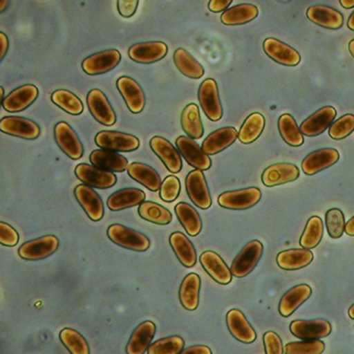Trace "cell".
<instances>
[{
	"label": "cell",
	"instance_id": "obj_1",
	"mask_svg": "<svg viewBox=\"0 0 354 354\" xmlns=\"http://www.w3.org/2000/svg\"><path fill=\"white\" fill-rule=\"evenodd\" d=\"M107 236L113 243L133 252H146L151 246L150 239L146 235L119 223L109 227Z\"/></svg>",
	"mask_w": 354,
	"mask_h": 354
},
{
	"label": "cell",
	"instance_id": "obj_2",
	"mask_svg": "<svg viewBox=\"0 0 354 354\" xmlns=\"http://www.w3.org/2000/svg\"><path fill=\"white\" fill-rule=\"evenodd\" d=\"M198 101L203 111L210 121L217 122L223 118V109L219 97L218 86L213 78H207L198 88Z\"/></svg>",
	"mask_w": 354,
	"mask_h": 354
},
{
	"label": "cell",
	"instance_id": "obj_3",
	"mask_svg": "<svg viewBox=\"0 0 354 354\" xmlns=\"http://www.w3.org/2000/svg\"><path fill=\"white\" fill-rule=\"evenodd\" d=\"M263 254V244L258 240L248 242L232 263L231 271L233 277L242 279L248 277L258 265Z\"/></svg>",
	"mask_w": 354,
	"mask_h": 354
},
{
	"label": "cell",
	"instance_id": "obj_4",
	"mask_svg": "<svg viewBox=\"0 0 354 354\" xmlns=\"http://www.w3.org/2000/svg\"><path fill=\"white\" fill-rule=\"evenodd\" d=\"M97 146L111 152H132L140 148V140L132 134L119 131H101L95 138Z\"/></svg>",
	"mask_w": 354,
	"mask_h": 354
},
{
	"label": "cell",
	"instance_id": "obj_5",
	"mask_svg": "<svg viewBox=\"0 0 354 354\" xmlns=\"http://www.w3.org/2000/svg\"><path fill=\"white\" fill-rule=\"evenodd\" d=\"M261 198L262 192L259 188H244L223 192L218 196V204L219 206L229 210H248L256 206L260 202Z\"/></svg>",
	"mask_w": 354,
	"mask_h": 354
},
{
	"label": "cell",
	"instance_id": "obj_6",
	"mask_svg": "<svg viewBox=\"0 0 354 354\" xmlns=\"http://www.w3.org/2000/svg\"><path fill=\"white\" fill-rule=\"evenodd\" d=\"M59 245V239L55 236H43L22 244L18 250V254L24 260L40 261L55 254Z\"/></svg>",
	"mask_w": 354,
	"mask_h": 354
},
{
	"label": "cell",
	"instance_id": "obj_7",
	"mask_svg": "<svg viewBox=\"0 0 354 354\" xmlns=\"http://www.w3.org/2000/svg\"><path fill=\"white\" fill-rule=\"evenodd\" d=\"M75 175L84 185L98 189H109L113 187L118 181L115 174L86 163L76 167Z\"/></svg>",
	"mask_w": 354,
	"mask_h": 354
},
{
	"label": "cell",
	"instance_id": "obj_8",
	"mask_svg": "<svg viewBox=\"0 0 354 354\" xmlns=\"http://www.w3.org/2000/svg\"><path fill=\"white\" fill-rule=\"evenodd\" d=\"M186 192L192 202L203 210L209 209L212 205L210 192L204 173L198 169L190 171L186 177Z\"/></svg>",
	"mask_w": 354,
	"mask_h": 354
},
{
	"label": "cell",
	"instance_id": "obj_9",
	"mask_svg": "<svg viewBox=\"0 0 354 354\" xmlns=\"http://www.w3.org/2000/svg\"><path fill=\"white\" fill-rule=\"evenodd\" d=\"M121 59L122 55L119 50L109 49L86 57L82 62V67L84 73L88 75H100L115 69Z\"/></svg>",
	"mask_w": 354,
	"mask_h": 354
},
{
	"label": "cell",
	"instance_id": "obj_10",
	"mask_svg": "<svg viewBox=\"0 0 354 354\" xmlns=\"http://www.w3.org/2000/svg\"><path fill=\"white\" fill-rule=\"evenodd\" d=\"M55 138L61 150L73 160L84 156V146L71 126L66 122H59L55 127Z\"/></svg>",
	"mask_w": 354,
	"mask_h": 354
},
{
	"label": "cell",
	"instance_id": "obj_11",
	"mask_svg": "<svg viewBox=\"0 0 354 354\" xmlns=\"http://www.w3.org/2000/svg\"><path fill=\"white\" fill-rule=\"evenodd\" d=\"M86 104L97 122L109 127L115 125L117 115L102 91L98 88L90 91L86 97Z\"/></svg>",
	"mask_w": 354,
	"mask_h": 354
},
{
	"label": "cell",
	"instance_id": "obj_12",
	"mask_svg": "<svg viewBox=\"0 0 354 354\" xmlns=\"http://www.w3.org/2000/svg\"><path fill=\"white\" fill-rule=\"evenodd\" d=\"M0 130L3 133L24 140H37L40 136V126L32 120L22 117H5L0 121Z\"/></svg>",
	"mask_w": 354,
	"mask_h": 354
},
{
	"label": "cell",
	"instance_id": "obj_13",
	"mask_svg": "<svg viewBox=\"0 0 354 354\" xmlns=\"http://www.w3.org/2000/svg\"><path fill=\"white\" fill-rule=\"evenodd\" d=\"M290 331L298 339L314 341L328 337L331 333V325L324 319L295 320L290 324Z\"/></svg>",
	"mask_w": 354,
	"mask_h": 354
},
{
	"label": "cell",
	"instance_id": "obj_14",
	"mask_svg": "<svg viewBox=\"0 0 354 354\" xmlns=\"http://www.w3.org/2000/svg\"><path fill=\"white\" fill-rule=\"evenodd\" d=\"M176 146L179 150L180 154L185 159L188 165H192L198 171H207L210 169V157L205 154L202 148L192 138L187 136H179L176 140Z\"/></svg>",
	"mask_w": 354,
	"mask_h": 354
},
{
	"label": "cell",
	"instance_id": "obj_15",
	"mask_svg": "<svg viewBox=\"0 0 354 354\" xmlns=\"http://www.w3.org/2000/svg\"><path fill=\"white\" fill-rule=\"evenodd\" d=\"M117 88L132 113H140L146 105V97L140 84L129 76L117 80Z\"/></svg>",
	"mask_w": 354,
	"mask_h": 354
},
{
	"label": "cell",
	"instance_id": "obj_16",
	"mask_svg": "<svg viewBox=\"0 0 354 354\" xmlns=\"http://www.w3.org/2000/svg\"><path fill=\"white\" fill-rule=\"evenodd\" d=\"M74 194L91 221H100L103 218L104 206H103L102 200L92 187L80 184V185L76 186Z\"/></svg>",
	"mask_w": 354,
	"mask_h": 354
},
{
	"label": "cell",
	"instance_id": "obj_17",
	"mask_svg": "<svg viewBox=\"0 0 354 354\" xmlns=\"http://www.w3.org/2000/svg\"><path fill=\"white\" fill-rule=\"evenodd\" d=\"M169 47L163 42H145L134 44L128 50V55L132 61L144 65L157 63L165 59Z\"/></svg>",
	"mask_w": 354,
	"mask_h": 354
},
{
	"label": "cell",
	"instance_id": "obj_18",
	"mask_svg": "<svg viewBox=\"0 0 354 354\" xmlns=\"http://www.w3.org/2000/svg\"><path fill=\"white\" fill-rule=\"evenodd\" d=\"M39 96V90L34 84H26L12 91L1 102L8 113H20L30 106Z\"/></svg>",
	"mask_w": 354,
	"mask_h": 354
},
{
	"label": "cell",
	"instance_id": "obj_19",
	"mask_svg": "<svg viewBox=\"0 0 354 354\" xmlns=\"http://www.w3.org/2000/svg\"><path fill=\"white\" fill-rule=\"evenodd\" d=\"M263 46L265 53L275 63L287 67H295L301 61L297 50L277 39L267 38Z\"/></svg>",
	"mask_w": 354,
	"mask_h": 354
},
{
	"label": "cell",
	"instance_id": "obj_20",
	"mask_svg": "<svg viewBox=\"0 0 354 354\" xmlns=\"http://www.w3.org/2000/svg\"><path fill=\"white\" fill-rule=\"evenodd\" d=\"M339 154L335 149L325 148L308 154L302 161V171L306 175L313 176L328 167L339 161Z\"/></svg>",
	"mask_w": 354,
	"mask_h": 354
},
{
	"label": "cell",
	"instance_id": "obj_21",
	"mask_svg": "<svg viewBox=\"0 0 354 354\" xmlns=\"http://www.w3.org/2000/svg\"><path fill=\"white\" fill-rule=\"evenodd\" d=\"M335 117H337V111L335 107H322L302 122L299 127L300 131L308 138L320 136L335 121Z\"/></svg>",
	"mask_w": 354,
	"mask_h": 354
},
{
	"label": "cell",
	"instance_id": "obj_22",
	"mask_svg": "<svg viewBox=\"0 0 354 354\" xmlns=\"http://www.w3.org/2000/svg\"><path fill=\"white\" fill-rule=\"evenodd\" d=\"M150 147L171 173L178 174L181 171V154L167 138L154 136L150 140Z\"/></svg>",
	"mask_w": 354,
	"mask_h": 354
},
{
	"label": "cell",
	"instance_id": "obj_23",
	"mask_svg": "<svg viewBox=\"0 0 354 354\" xmlns=\"http://www.w3.org/2000/svg\"><path fill=\"white\" fill-rule=\"evenodd\" d=\"M299 177V169L292 163H275L267 167L262 174V182L266 187L283 185L295 181Z\"/></svg>",
	"mask_w": 354,
	"mask_h": 354
},
{
	"label": "cell",
	"instance_id": "obj_24",
	"mask_svg": "<svg viewBox=\"0 0 354 354\" xmlns=\"http://www.w3.org/2000/svg\"><path fill=\"white\" fill-rule=\"evenodd\" d=\"M200 262L203 268L216 283L221 285H227L231 283L233 277L231 269L227 266L225 261L218 254L212 250H207L201 254Z\"/></svg>",
	"mask_w": 354,
	"mask_h": 354
},
{
	"label": "cell",
	"instance_id": "obj_25",
	"mask_svg": "<svg viewBox=\"0 0 354 354\" xmlns=\"http://www.w3.org/2000/svg\"><path fill=\"white\" fill-rule=\"evenodd\" d=\"M227 325L231 335L238 341L244 344L254 343L257 333L241 310H230L227 314Z\"/></svg>",
	"mask_w": 354,
	"mask_h": 354
},
{
	"label": "cell",
	"instance_id": "obj_26",
	"mask_svg": "<svg viewBox=\"0 0 354 354\" xmlns=\"http://www.w3.org/2000/svg\"><path fill=\"white\" fill-rule=\"evenodd\" d=\"M238 132L234 127H223L207 136L202 145L205 154L216 155L234 144L237 140Z\"/></svg>",
	"mask_w": 354,
	"mask_h": 354
},
{
	"label": "cell",
	"instance_id": "obj_27",
	"mask_svg": "<svg viewBox=\"0 0 354 354\" xmlns=\"http://www.w3.org/2000/svg\"><path fill=\"white\" fill-rule=\"evenodd\" d=\"M156 333V325L152 321L140 323L130 337L126 352L127 354H145L150 347L151 342Z\"/></svg>",
	"mask_w": 354,
	"mask_h": 354
},
{
	"label": "cell",
	"instance_id": "obj_28",
	"mask_svg": "<svg viewBox=\"0 0 354 354\" xmlns=\"http://www.w3.org/2000/svg\"><path fill=\"white\" fill-rule=\"evenodd\" d=\"M306 16L313 24L328 30H339L344 24L343 15L327 6H313L308 8Z\"/></svg>",
	"mask_w": 354,
	"mask_h": 354
},
{
	"label": "cell",
	"instance_id": "obj_29",
	"mask_svg": "<svg viewBox=\"0 0 354 354\" xmlns=\"http://www.w3.org/2000/svg\"><path fill=\"white\" fill-rule=\"evenodd\" d=\"M90 161L94 167L111 173H122L129 167L127 159L123 155L103 149L93 151L90 155Z\"/></svg>",
	"mask_w": 354,
	"mask_h": 354
},
{
	"label": "cell",
	"instance_id": "obj_30",
	"mask_svg": "<svg viewBox=\"0 0 354 354\" xmlns=\"http://www.w3.org/2000/svg\"><path fill=\"white\" fill-rule=\"evenodd\" d=\"M312 293V288L306 283L292 288L281 297V301H279V314L283 317L291 316L304 302L310 297Z\"/></svg>",
	"mask_w": 354,
	"mask_h": 354
},
{
	"label": "cell",
	"instance_id": "obj_31",
	"mask_svg": "<svg viewBox=\"0 0 354 354\" xmlns=\"http://www.w3.org/2000/svg\"><path fill=\"white\" fill-rule=\"evenodd\" d=\"M146 194L138 188H124L109 196L107 207L111 211H122L142 204Z\"/></svg>",
	"mask_w": 354,
	"mask_h": 354
},
{
	"label": "cell",
	"instance_id": "obj_32",
	"mask_svg": "<svg viewBox=\"0 0 354 354\" xmlns=\"http://www.w3.org/2000/svg\"><path fill=\"white\" fill-rule=\"evenodd\" d=\"M201 279L196 273H189L184 277L179 290L182 306L187 310L198 308L200 302Z\"/></svg>",
	"mask_w": 354,
	"mask_h": 354
},
{
	"label": "cell",
	"instance_id": "obj_33",
	"mask_svg": "<svg viewBox=\"0 0 354 354\" xmlns=\"http://www.w3.org/2000/svg\"><path fill=\"white\" fill-rule=\"evenodd\" d=\"M169 243L178 260L183 266L192 268L196 263V252L194 244L181 232H175L169 236Z\"/></svg>",
	"mask_w": 354,
	"mask_h": 354
},
{
	"label": "cell",
	"instance_id": "obj_34",
	"mask_svg": "<svg viewBox=\"0 0 354 354\" xmlns=\"http://www.w3.org/2000/svg\"><path fill=\"white\" fill-rule=\"evenodd\" d=\"M128 175L138 183L148 188L151 192H158L161 188V179L159 174L150 165L145 163H130L128 167Z\"/></svg>",
	"mask_w": 354,
	"mask_h": 354
},
{
	"label": "cell",
	"instance_id": "obj_35",
	"mask_svg": "<svg viewBox=\"0 0 354 354\" xmlns=\"http://www.w3.org/2000/svg\"><path fill=\"white\" fill-rule=\"evenodd\" d=\"M314 254L310 250H289L279 252L277 257V265L283 270H298L310 265Z\"/></svg>",
	"mask_w": 354,
	"mask_h": 354
},
{
	"label": "cell",
	"instance_id": "obj_36",
	"mask_svg": "<svg viewBox=\"0 0 354 354\" xmlns=\"http://www.w3.org/2000/svg\"><path fill=\"white\" fill-rule=\"evenodd\" d=\"M175 212L186 233L192 237H196L202 231L203 223L198 211L187 203H179L176 205Z\"/></svg>",
	"mask_w": 354,
	"mask_h": 354
},
{
	"label": "cell",
	"instance_id": "obj_37",
	"mask_svg": "<svg viewBox=\"0 0 354 354\" xmlns=\"http://www.w3.org/2000/svg\"><path fill=\"white\" fill-rule=\"evenodd\" d=\"M258 15L259 10L256 6L242 3L227 9L221 15V20L225 26H241L252 22L258 17Z\"/></svg>",
	"mask_w": 354,
	"mask_h": 354
},
{
	"label": "cell",
	"instance_id": "obj_38",
	"mask_svg": "<svg viewBox=\"0 0 354 354\" xmlns=\"http://www.w3.org/2000/svg\"><path fill=\"white\" fill-rule=\"evenodd\" d=\"M176 67L186 77L200 80L205 74L204 67L186 49L178 48L174 53Z\"/></svg>",
	"mask_w": 354,
	"mask_h": 354
},
{
	"label": "cell",
	"instance_id": "obj_39",
	"mask_svg": "<svg viewBox=\"0 0 354 354\" xmlns=\"http://www.w3.org/2000/svg\"><path fill=\"white\" fill-rule=\"evenodd\" d=\"M181 126L188 138L200 140L204 136V127L201 120L198 105L190 103L181 115Z\"/></svg>",
	"mask_w": 354,
	"mask_h": 354
},
{
	"label": "cell",
	"instance_id": "obj_40",
	"mask_svg": "<svg viewBox=\"0 0 354 354\" xmlns=\"http://www.w3.org/2000/svg\"><path fill=\"white\" fill-rule=\"evenodd\" d=\"M264 115L260 113H254L248 115V119L244 122L243 125L240 128V131L238 132V140L242 144L250 145L252 142H256L263 130L265 128Z\"/></svg>",
	"mask_w": 354,
	"mask_h": 354
},
{
	"label": "cell",
	"instance_id": "obj_41",
	"mask_svg": "<svg viewBox=\"0 0 354 354\" xmlns=\"http://www.w3.org/2000/svg\"><path fill=\"white\" fill-rule=\"evenodd\" d=\"M279 130L281 138L290 147H300L304 138L295 119L289 113H283L279 119Z\"/></svg>",
	"mask_w": 354,
	"mask_h": 354
},
{
	"label": "cell",
	"instance_id": "obj_42",
	"mask_svg": "<svg viewBox=\"0 0 354 354\" xmlns=\"http://www.w3.org/2000/svg\"><path fill=\"white\" fill-rule=\"evenodd\" d=\"M138 214L145 221L155 225H169L173 221V215L165 207L154 202H144L138 207Z\"/></svg>",
	"mask_w": 354,
	"mask_h": 354
},
{
	"label": "cell",
	"instance_id": "obj_43",
	"mask_svg": "<svg viewBox=\"0 0 354 354\" xmlns=\"http://www.w3.org/2000/svg\"><path fill=\"white\" fill-rule=\"evenodd\" d=\"M51 100L59 109L72 115H82L84 103L73 93L67 90H57L51 95Z\"/></svg>",
	"mask_w": 354,
	"mask_h": 354
},
{
	"label": "cell",
	"instance_id": "obj_44",
	"mask_svg": "<svg viewBox=\"0 0 354 354\" xmlns=\"http://www.w3.org/2000/svg\"><path fill=\"white\" fill-rule=\"evenodd\" d=\"M323 221L320 217L312 216L306 223L299 243L304 250H312L320 243L323 237Z\"/></svg>",
	"mask_w": 354,
	"mask_h": 354
},
{
	"label": "cell",
	"instance_id": "obj_45",
	"mask_svg": "<svg viewBox=\"0 0 354 354\" xmlns=\"http://www.w3.org/2000/svg\"><path fill=\"white\" fill-rule=\"evenodd\" d=\"M59 339L71 354H90V346L82 333L75 329L64 328Z\"/></svg>",
	"mask_w": 354,
	"mask_h": 354
},
{
	"label": "cell",
	"instance_id": "obj_46",
	"mask_svg": "<svg viewBox=\"0 0 354 354\" xmlns=\"http://www.w3.org/2000/svg\"><path fill=\"white\" fill-rule=\"evenodd\" d=\"M184 344V339L179 335L163 337L151 344L148 354H181Z\"/></svg>",
	"mask_w": 354,
	"mask_h": 354
},
{
	"label": "cell",
	"instance_id": "obj_47",
	"mask_svg": "<svg viewBox=\"0 0 354 354\" xmlns=\"http://www.w3.org/2000/svg\"><path fill=\"white\" fill-rule=\"evenodd\" d=\"M324 350L325 344L320 339L291 342L283 347L285 354H322Z\"/></svg>",
	"mask_w": 354,
	"mask_h": 354
},
{
	"label": "cell",
	"instance_id": "obj_48",
	"mask_svg": "<svg viewBox=\"0 0 354 354\" xmlns=\"http://www.w3.org/2000/svg\"><path fill=\"white\" fill-rule=\"evenodd\" d=\"M327 232L333 239H337L343 236L345 232V216L339 209L333 208L325 214Z\"/></svg>",
	"mask_w": 354,
	"mask_h": 354
},
{
	"label": "cell",
	"instance_id": "obj_49",
	"mask_svg": "<svg viewBox=\"0 0 354 354\" xmlns=\"http://www.w3.org/2000/svg\"><path fill=\"white\" fill-rule=\"evenodd\" d=\"M354 130V115L351 113L343 115L329 128V136L333 140H341L349 136Z\"/></svg>",
	"mask_w": 354,
	"mask_h": 354
},
{
	"label": "cell",
	"instance_id": "obj_50",
	"mask_svg": "<svg viewBox=\"0 0 354 354\" xmlns=\"http://www.w3.org/2000/svg\"><path fill=\"white\" fill-rule=\"evenodd\" d=\"M181 190L179 179L175 176H169L163 180L160 188V198L165 202L171 203L177 200Z\"/></svg>",
	"mask_w": 354,
	"mask_h": 354
},
{
	"label": "cell",
	"instance_id": "obj_51",
	"mask_svg": "<svg viewBox=\"0 0 354 354\" xmlns=\"http://www.w3.org/2000/svg\"><path fill=\"white\" fill-rule=\"evenodd\" d=\"M19 242V234L9 223H0V243L9 248L17 245Z\"/></svg>",
	"mask_w": 354,
	"mask_h": 354
},
{
	"label": "cell",
	"instance_id": "obj_52",
	"mask_svg": "<svg viewBox=\"0 0 354 354\" xmlns=\"http://www.w3.org/2000/svg\"><path fill=\"white\" fill-rule=\"evenodd\" d=\"M264 347L266 354H283V346L281 337L274 331L265 333Z\"/></svg>",
	"mask_w": 354,
	"mask_h": 354
},
{
	"label": "cell",
	"instance_id": "obj_53",
	"mask_svg": "<svg viewBox=\"0 0 354 354\" xmlns=\"http://www.w3.org/2000/svg\"><path fill=\"white\" fill-rule=\"evenodd\" d=\"M138 0H119L118 10L120 15L124 18H130L136 14L138 7Z\"/></svg>",
	"mask_w": 354,
	"mask_h": 354
},
{
	"label": "cell",
	"instance_id": "obj_54",
	"mask_svg": "<svg viewBox=\"0 0 354 354\" xmlns=\"http://www.w3.org/2000/svg\"><path fill=\"white\" fill-rule=\"evenodd\" d=\"M231 3L232 0H211L208 8L212 13H221V12L225 13Z\"/></svg>",
	"mask_w": 354,
	"mask_h": 354
},
{
	"label": "cell",
	"instance_id": "obj_55",
	"mask_svg": "<svg viewBox=\"0 0 354 354\" xmlns=\"http://www.w3.org/2000/svg\"><path fill=\"white\" fill-rule=\"evenodd\" d=\"M181 354H212V351L207 346L196 345L186 348L182 351Z\"/></svg>",
	"mask_w": 354,
	"mask_h": 354
},
{
	"label": "cell",
	"instance_id": "obj_56",
	"mask_svg": "<svg viewBox=\"0 0 354 354\" xmlns=\"http://www.w3.org/2000/svg\"><path fill=\"white\" fill-rule=\"evenodd\" d=\"M0 45H1V53H0V61H3L5 59L6 55H7L8 50H9V39L6 36L3 32H0Z\"/></svg>",
	"mask_w": 354,
	"mask_h": 354
},
{
	"label": "cell",
	"instance_id": "obj_57",
	"mask_svg": "<svg viewBox=\"0 0 354 354\" xmlns=\"http://www.w3.org/2000/svg\"><path fill=\"white\" fill-rule=\"evenodd\" d=\"M345 232L347 235L351 236L353 237L354 236V216L346 223Z\"/></svg>",
	"mask_w": 354,
	"mask_h": 354
},
{
	"label": "cell",
	"instance_id": "obj_58",
	"mask_svg": "<svg viewBox=\"0 0 354 354\" xmlns=\"http://www.w3.org/2000/svg\"><path fill=\"white\" fill-rule=\"evenodd\" d=\"M342 7L345 8V9H353L354 8V0H341L339 1Z\"/></svg>",
	"mask_w": 354,
	"mask_h": 354
},
{
	"label": "cell",
	"instance_id": "obj_59",
	"mask_svg": "<svg viewBox=\"0 0 354 354\" xmlns=\"http://www.w3.org/2000/svg\"><path fill=\"white\" fill-rule=\"evenodd\" d=\"M347 26L349 30H353L354 32V12L351 14V16H350L349 19H348Z\"/></svg>",
	"mask_w": 354,
	"mask_h": 354
},
{
	"label": "cell",
	"instance_id": "obj_60",
	"mask_svg": "<svg viewBox=\"0 0 354 354\" xmlns=\"http://www.w3.org/2000/svg\"><path fill=\"white\" fill-rule=\"evenodd\" d=\"M9 5V1H1L0 3V13H3L5 12L6 8Z\"/></svg>",
	"mask_w": 354,
	"mask_h": 354
},
{
	"label": "cell",
	"instance_id": "obj_61",
	"mask_svg": "<svg viewBox=\"0 0 354 354\" xmlns=\"http://www.w3.org/2000/svg\"><path fill=\"white\" fill-rule=\"evenodd\" d=\"M349 51L352 57H354V40H351L349 42Z\"/></svg>",
	"mask_w": 354,
	"mask_h": 354
},
{
	"label": "cell",
	"instance_id": "obj_62",
	"mask_svg": "<svg viewBox=\"0 0 354 354\" xmlns=\"http://www.w3.org/2000/svg\"><path fill=\"white\" fill-rule=\"evenodd\" d=\"M348 315H349L350 318L354 319V304L350 306L349 310H348Z\"/></svg>",
	"mask_w": 354,
	"mask_h": 354
},
{
	"label": "cell",
	"instance_id": "obj_63",
	"mask_svg": "<svg viewBox=\"0 0 354 354\" xmlns=\"http://www.w3.org/2000/svg\"><path fill=\"white\" fill-rule=\"evenodd\" d=\"M0 92H1V102H3V100H5L6 96H5V88H0Z\"/></svg>",
	"mask_w": 354,
	"mask_h": 354
}]
</instances>
